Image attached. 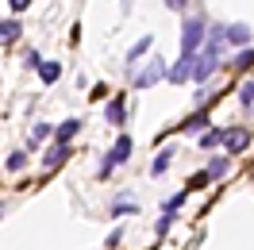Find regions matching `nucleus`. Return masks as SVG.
Returning <instances> with one entry per match:
<instances>
[{
	"mask_svg": "<svg viewBox=\"0 0 254 250\" xmlns=\"http://www.w3.org/2000/svg\"><path fill=\"white\" fill-rule=\"evenodd\" d=\"M174 212H162V219H158V227H154V235H158V239H162V235H166V231H170V227H174Z\"/></svg>",
	"mask_w": 254,
	"mask_h": 250,
	"instance_id": "nucleus-24",
	"label": "nucleus"
},
{
	"mask_svg": "<svg viewBox=\"0 0 254 250\" xmlns=\"http://www.w3.org/2000/svg\"><path fill=\"white\" fill-rule=\"evenodd\" d=\"M208 181H212V173L200 170V173H192V177H189V185H185V188H189V192H196V188H204Z\"/></svg>",
	"mask_w": 254,
	"mask_h": 250,
	"instance_id": "nucleus-22",
	"label": "nucleus"
},
{
	"mask_svg": "<svg viewBox=\"0 0 254 250\" xmlns=\"http://www.w3.org/2000/svg\"><path fill=\"white\" fill-rule=\"evenodd\" d=\"M254 65V47H247V50H239L235 54V62H231V69H239V73H247Z\"/></svg>",
	"mask_w": 254,
	"mask_h": 250,
	"instance_id": "nucleus-16",
	"label": "nucleus"
},
{
	"mask_svg": "<svg viewBox=\"0 0 254 250\" xmlns=\"http://www.w3.org/2000/svg\"><path fill=\"white\" fill-rule=\"evenodd\" d=\"M47 135H54V127H50V124H35V127H31V146H39Z\"/></svg>",
	"mask_w": 254,
	"mask_h": 250,
	"instance_id": "nucleus-21",
	"label": "nucleus"
},
{
	"mask_svg": "<svg viewBox=\"0 0 254 250\" xmlns=\"http://www.w3.org/2000/svg\"><path fill=\"white\" fill-rule=\"evenodd\" d=\"M27 65H31V69H43V54H39V50H27Z\"/></svg>",
	"mask_w": 254,
	"mask_h": 250,
	"instance_id": "nucleus-25",
	"label": "nucleus"
},
{
	"mask_svg": "<svg viewBox=\"0 0 254 250\" xmlns=\"http://www.w3.org/2000/svg\"><path fill=\"white\" fill-rule=\"evenodd\" d=\"M227 170H231V154H216V158H208V173H212V181H216V177H223Z\"/></svg>",
	"mask_w": 254,
	"mask_h": 250,
	"instance_id": "nucleus-12",
	"label": "nucleus"
},
{
	"mask_svg": "<svg viewBox=\"0 0 254 250\" xmlns=\"http://www.w3.org/2000/svg\"><path fill=\"white\" fill-rule=\"evenodd\" d=\"M19 31H23V27H19V19H4V23H0V43H16Z\"/></svg>",
	"mask_w": 254,
	"mask_h": 250,
	"instance_id": "nucleus-15",
	"label": "nucleus"
},
{
	"mask_svg": "<svg viewBox=\"0 0 254 250\" xmlns=\"http://www.w3.org/2000/svg\"><path fill=\"white\" fill-rule=\"evenodd\" d=\"M124 116H127V104H124V96L108 100V108H104V120H108L112 127H120V124H124Z\"/></svg>",
	"mask_w": 254,
	"mask_h": 250,
	"instance_id": "nucleus-10",
	"label": "nucleus"
},
{
	"mask_svg": "<svg viewBox=\"0 0 254 250\" xmlns=\"http://www.w3.org/2000/svg\"><path fill=\"white\" fill-rule=\"evenodd\" d=\"M239 100H243L247 108H254V81H247V85H239Z\"/></svg>",
	"mask_w": 254,
	"mask_h": 250,
	"instance_id": "nucleus-23",
	"label": "nucleus"
},
{
	"mask_svg": "<svg viewBox=\"0 0 254 250\" xmlns=\"http://www.w3.org/2000/svg\"><path fill=\"white\" fill-rule=\"evenodd\" d=\"M170 162H174V150L166 146V150H158V154H154V162H150V173H154V177H162V173L170 170Z\"/></svg>",
	"mask_w": 254,
	"mask_h": 250,
	"instance_id": "nucleus-14",
	"label": "nucleus"
},
{
	"mask_svg": "<svg viewBox=\"0 0 254 250\" xmlns=\"http://www.w3.org/2000/svg\"><path fill=\"white\" fill-rule=\"evenodd\" d=\"M162 77H170V69H166L162 58H154V62H146L139 73H131V85H135V89H150V85H158Z\"/></svg>",
	"mask_w": 254,
	"mask_h": 250,
	"instance_id": "nucleus-3",
	"label": "nucleus"
},
{
	"mask_svg": "<svg viewBox=\"0 0 254 250\" xmlns=\"http://www.w3.org/2000/svg\"><path fill=\"white\" fill-rule=\"evenodd\" d=\"M127 158H131V135H120V139L112 142V150L104 154V162L96 166V177H108L116 166H124Z\"/></svg>",
	"mask_w": 254,
	"mask_h": 250,
	"instance_id": "nucleus-2",
	"label": "nucleus"
},
{
	"mask_svg": "<svg viewBox=\"0 0 254 250\" xmlns=\"http://www.w3.org/2000/svg\"><path fill=\"white\" fill-rule=\"evenodd\" d=\"M166 8H174V12H185V8H189V0H166Z\"/></svg>",
	"mask_w": 254,
	"mask_h": 250,
	"instance_id": "nucleus-27",
	"label": "nucleus"
},
{
	"mask_svg": "<svg viewBox=\"0 0 254 250\" xmlns=\"http://www.w3.org/2000/svg\"><path fill=\"white\" fill-rule=\"evenodd\" d=\"M150 43H154V39H150V35H143V39H139V43H135V47L127 50V65L135 62V58H139V54H146V50H150Z\"/></svg>",
	"mask_w": 254,
	"mask_h": 250,
	"instance_id": "nucleus-18",
	"label": "nucleus"
},
{
	"mask_svg": "<svg viewBox=\"0 0 254 250\" xmlns=\"http://www.w3.org/2000/svg\"><path fill=\"white\" fill-rule=\"evenodd\" d=\"M8 8H12V12H27V8H31V0H8Z\"/></svg>",
	"mask_w": 254,
	"mask_h": 250,
	"instance_id": "nucleus-26",
	"label": "nucleus"
},
{
	"mask_svg": "<svg viewBox=\"0 0 254 250\" xmlns=\"http://www.w3.org/2000/svg\"><path fill=\"white\" fill-rule=\"evenodd\" d=\"M223 139H227V127H212V131H204V135H200V146H204V150H212V146H223Z\"/></svg>",
	"mask_w": 254,
	"mask_h": 250,
	"instance_id": "nucleus-13",
	"label": "nucleus"
},
{
	"mask_svg": "<svg viewBox=\"0 0 254 250\" xmlns=\"http://www.w3.org/2000/svg\"><path fill=\"white\" fill-rule=\"evenodd\" d=\"M216 62H220L216 54H204V50H200V58H196V65H192V81H196V85H204V81L216 73Z\"/></svg>",
	"mask_w": 254,
	"mask_h": 250,
	"instance_id": "nucleus-5",
	"label": "nucleus"
},
{
	"mask_svg": "<svg viewBox=\"0 0 254 250\" xmlns=\"http://www.w3.org/2000/svg\"><path fill=\"white\" fill-rule=\"evenodd\" d=\"M204 127H212V120H208V108H196L189 120H185V124L177 127V131H185V135H189V131H200V135H204Z\"/></svg>",
	"mask_w": 254,
	"mask_h": 250,
	"instance_id": "nucleus-8",
	"label": "nucleus"
},
{
	"mask_svg": "<svg viewBox=\"0 0 254 250\" xmlns=\"http://www.w3.org/2000/svg\"><path fill=\"white\" fill-rule=\"evenodd\" d=\"M8 170H12V173L27 170V150H16V154H8Z\"/></svg>",
	"mask_w": 254,
	"mask_h": 250,
	"instance_id": "nucleus-20",
	"label": "nucleus"
},
{
	"mask_svg": "<svg viewBox=\"0 0 254 250\" xmlns=\"http://www.w3.org/2000/svg\"><path fill=\"white\" fill-rule=\"evenodd\" d=\"M208 43V27L200 16H185L181 23V58H200V50Z\"/></svg>",
	"mask_w": 254,
	"mask_h": 250,
	"instance_id": "nucleus-1",
	"label": "nucleus"
},
{
	"mask_svg": "<svg viewBox=\"0 0 254 250\" xmlns=\"http://www.w3.org/2000/svg\"><path fill=\"white\" fill-rule=\"evenodd\" d=\"M124 212H127V216H135V212H139V204H135V200H124V196H120V200L112 204V216H124Z\"/></svg>",
	"mask_w": 254,
	"mask_h": 250,
	"instance_id": "nucleus-19",
	"label": "nucleus"
},
{
	"mask_svg": "<svg viewBox=\"0 0 254 250\" xmlns=\"http://www.w3.org/2000/svg\"><path fill=\"white\" fill-rule=\"evenodd\" d=\"M0 212H4V204H0Z\"/></svg>",
	"mask_w": 254,
	"mask_h": 250,
	"instance_id": "nucleus-28",
	"label": "nucleus"
},
{
	"mask_svg": "<svg viewBox=\"0 0 254 250\" xmlns=\"http://www.w3.org/2000/svg\"><path fill=\"white\" fill-rule=\"evenodd\" d=\"M65 158H69V146H62V142H54L47 150V158H43V170H58Z\"/></svg>",
	"mask_w": 254,
	"mask_h": 250,
	"instance_id": "nucleus-9",
	"label": "nucleus"
},
{
	"mask_svg": "<svg viewBox=\"0 0 254 250\" xmlns=\"http://www.w3.org/2000/svg\"><path fill=\"white\" fill-rule=\"evenodd\" d=\"M227 43L239 47V50H247L251 47V27H247V23H227Z\"/></svg>",
	"mask_w": 254,
	"mask_h": 250,
	"instance_id": "nucleus-7",
	"label": "nucleus"
},
{
	"mask_svg": "<svg viewBox=\"0 0 254 250\" xmlns=\"http://www.w3.org/2000/svg\"><path fill=\"white\" fill-rule=\"evenodd\" d=\"M192 65H196V58H177V62L170 65V77H166V81H174V85H185V81L192 77Z\"/></svg>",
	"mask_w": 254,
	"mask_h": 250,
	"instance_id": "nucleus-6",
	"label": "nucleus"
},
{
	"mask_svg": "<svg viewBox=\"0 0 254 250\" xmlns=\"http://www.w3.org/2000/svg\"><path fill=\"white\" fill-rule=\"evenodd\" d=\"M77 131H81V120H65L62 127H54V139L62 142V146H69V139H73Z\"/></svg>",
	"mask_w": 254,
	"mask_h": 250,
	"instance_id": "nucleus-11",
	"label": "nucleus"
},
{
	"mask_svg": "<svg viewBox=\"0 0 254 250\" xmlns=\"http://www.w3.org/2000/svg\"><path fill=\"white\" fill-rule=\"evenodd\" d=\"M251 146V127H227V139H223V154H239Z\"/></svg>",
	"mask_w": 254,
	"mask_h": 250,
	"instance_id": "nucleus-4",
	"label": "nucleus"
},
{
	"mask_svg": "<svg viewBox=\"0 0 254 250\" xmlns=\"http://www.w3.org/2000/svg\"><path fill=\"white\" fill-rule=\"evenodd\" d=\"M39 77L47 81V85H54V81L62 77V62H43V69H39Z\"/></svg>",
	"mask_w": 254,
	"mask_h": 250,
	"instance_id": "nucleus-17",
	"label": "nucleus"
}]
</instances>
